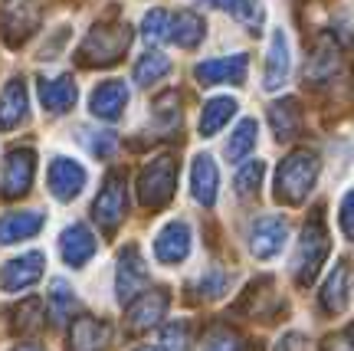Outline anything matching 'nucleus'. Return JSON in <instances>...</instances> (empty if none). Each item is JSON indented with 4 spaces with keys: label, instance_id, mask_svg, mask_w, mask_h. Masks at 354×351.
Returning <instances> with one entry per match:
<instances>
[{
    "label": "nucleus",
    "instance_id": "27",
    "mask_svg": "<svg viewBox=\"0 0 354 351\" xmlns=\"http://www.w3.org/2000/svg\"><path fill=\"white\" fill-rule=\"evenodd\" d=\"M233 115H236V102L230 99V96H216V99H210L201 109V135L203 138H214L216 132L227 125Z\"/></svg>",
    "mask_w": 354,
    "mask_h": 351
},
{
    "label": "nucleus",
    "instance_id": "4",
    "mask_svg": "<svg viewBox=\"0 0 354 351\" xmlns=\"http://www.w3.org/2000/svg\"><path fill=\"white\" fill-rule=\"evenodd\" d=\"M174 188H177V161L174 158H154L148 168H141L138 174V201L145 207H165L171 197H174Z\"/></svg>",
    "mask_w": 354,
    "mask_h": 351
},
{
    "label": "nucleus",
    "instance_id": "32",
    "mask_svg": "<svg viewBox=\"0 0 354 351\" xmlns=\"http://www.w3.org/2000/svg\"><path fill=\"white\" fill-rule=\"evenodd\" d=\"M46 299H50V309H53V318H56V322H63L66 315L76 309V296H73V289H69L66 279H53Z\"/></svg>",
    "mask_w": 354,
    "mask_h": 351
},
{
    "label": "nucleus",
    "instance_id": "18",
    "mask_svg": "<svg viewBox=\"0 0 354 351\" xmlns=\"http://www.w3.org/2000/svg\"><path fill=\"white\" fill-rule=\"evenodd\" d=\"M99 250V243L92 237V230L86 224H73L63 230V237H59V253H63V260L69 266H86L92 256Z\"/></svg>",
    "mask_w": 354,
    "mask_h": 351
},
{
    "label": "nucleus",
    "instance_id": "39",
    "mask_svg": "<svg viewBox=\"0 0 354 351\" xmlns=\"http://www.w3.org/2000/svg\"><path fill=\"white\" fill-rule=\"evenodd\" d=\"M154 115L165 118L167 125H177V122H180V112H177V92H165L161 99L154 102Z\"/></svg>",
    "mask_w": 354,
    "mask_h": 351
},
{
    "label": "nucleus",
    "instance_id": "42",
    "mask_svg": "<svg viewBox=\"0 0 354 351\" xmlns=\"http://www.w3.org/2000/svg\"><path fill=\"white\" fill-rule=\"evenodd\" d=\"M13 351H46V348H39V345H30V341H26V345H17Z\"/></svg>",
    "mask_w": 354,
    "mask_h": 351
},
{
    "label": "nucleus",
    "instance_id": "16",
    "mask_svg": "<svg viewBox=\"0 0 354 351\" xmlns=\"http://www.w3.org/2000/svg\"><path fill=\"white\" fill-rule=\"evenodd\" d=\"M76 79L73 75H53V79H39V102L43 109L53 115H63L76 105Z\"/></svg>",
    "mask_w": 354,
    "mask_h": 351
},
{
    "label": "nucleus",
    "instance_id": "12",
    "mask_svg": "<svg viewBox=\"0 0 354 351\" xmlns=\"http://www.w3.org/2000/svg\"><path fill=\"white\" fill-rule=\"evenodd\" d=\"M43 263H46L43 253H24V256H17L10 263H3V269H0V289L3 292H24V289H30L43 276Z\"/></svg>",
    "mask_w": 354,
    "mask_h": 351
},
{
    "label": "nucleus",
    "instance_id": "40",
    "mask_svg": "<svg viewBox=\"0 0 354 351\" xmlns=\"http://www.w3.org/2000/svg\"><path fill=\"white\" fill-rule=\"evenodd\" d=\"M338 224H342L344 237L354 240V190H348L342 197V207H338Z\"/></svg>",
    "mask_w": 354,
    "mask_h": 351
},
{
    "label": "nucleus",
    "instance_id": "15",
    "mask_svg": "<svg viewBox=\"0 0 354 351\" xmlns=\"http://www.w3.org/2000/svg\"><path fill=\"white\" fill-rule=\"evenodd\" d=\"M190 253V226L184 220H171V224L158 233L154 240V256L161 260V263L174 266V263H184Z\"/></svg>",
    "mask_w": 354,
    "mask_h": 351
},
{
    "label": "nucleus",
    "instance_id": "14",
    "mask_svg": "<svg viewBox=\"0 0 354 351\" xmlns=\"http://www.w3.org/2000/svg\"><path fill=\"white\" fill-rule=\"evenodd\" d=\"M128 105V86L122 79H109V82H99L92 89V99H88V109L95 118L102 122H118L122 112Z\"/></svg>",
    "mask_w": 354,
    "mask_h": 351
},
{
    "label": "nucleus",
    "instance_id": "19",
    "mask_svg": "<svg viewBox=\"0 0 354 351\" xmlns=\"http://www.w3.org/2000/svg\"><path fill=\"white\" fill-rule=\"evenodd\" d=\"M26 109H30L26 82L24 79H10L0 92V132H13L26 118Z\"/></svg>",
    "mask_w": 354,
    "mask_h": 351
},
{
    "label": "nucleus",
    "instance_id": "41",
    "mask_svg": "<svg viewBox=\"0 0 354 351\" xmlns=\"http://www.w3.org/2000/svg\"><path fill=\"white\" fill-rule=\"evenodd\" d=\"M322 351H354V345H351V339H348V332H344L338 339H328V345Z\"/></svg>",
    "mask_w": 354,
    "mask_h": 351
},
{
    "label": "nucleus",
    "instance_id": "43",
    "mask_svg": "<svg viewBox=\"0 0 354 351\" xmlns=\"http://www.w3.org/2000/svg\"><path fill=\"white\" fill-rule=\"evenodd\" d=\"M138 351H154V348H138Z\"/></svg>",
    "mask_w": 354,
    "mask_h": 351
},
{
    "label": "nucleus",
    "instance_id": "2",
    "mask_svg": "<svg viewBox=\"0 0 354 351\" xmlns=\"http://www.w3.org/2000/svg\"><path fill=\"white\" fill-rule=\"evenodd\" d=\"M131 43V26L128 24H95L86 33L79 46V63L82 66H115L125 56Z\"/></svg>",
    "mask_w": 354,
    "mask_h": 351
},
{
    "label": "nucleus",
    "instance_id": "25",
    "mask_svg": "<svg viewBox=\"0 0 354 351\" xmlns=\"http://www.w3.org/2000/svg\"><path fill=\"white\" fill-rule=\"evenodd\" d=\"M269 125L279 141H289L302 132V109L295 99H279L269 105Z\"/></svg>",
    "mask_w": 354,
    "mask_h": 351
},
{
    "label": "nucleus",
    "instance_id": "23",
    "mask_svg": "<svg viewBox=\"0 0 354 351\" xmlns=\"http://www.w3.org/2000/svg\"><path fill=\"white\" fill-rule=\"evenodd\" d=\"M338 73H342V53H338V46H331V43H322L308 56V63H305V82H315V86L335 82Z\"/></svg>",
    "mask_w": 354,
    "mask_h": 351
},
{
    "label": "nucleus",
    "instance_id": "8",
    "mask_svg": "<svg viewBox=\"0 0 354 351\" xmlns=\"http://www.w3.org/2000/svg\"><path fill=\"white\" fill-rule=\"evenodd\" d=\"M148 286V266L141 260L138 246H128L122 256H118V273H115V296L118 302H135Z\"/></svg>",
    "mask_w": 354,
    "mask_h": 351
},
{
    "label": "nucleus",
    "instance_id": "26",
    "mask_svg": "<svg viewBox=\"0 0 354 351\" xmlns=\"http://www.w3.org/2000/svg\"><path fill=\"white\" fill-rule=\"evenodd\" d=\"M203 39V20L194 10L171 13V43H177L180 50H194Z\"/></svg>",
    "mask_w": 354,
    "mask_h": 351
},
{
    "label": "nucleus",
    "instance_id": "6",
    "mask_svg": "<svg viewBox=\"0 0 354 351\" xmlns=\"http://www.w3.org/2000/svg\"><path fill=\"white\" fill-rule=\"evenodd\" d=\"M125 210H128L125 174H109L99 190V197H95V204H92V217H95V224L105 233H112L115 226L125 220Z\"/></svg>",
    "mask_w": 354,
    "mask_h": 351
},
{
    "label": "nucleus",
    "instance_id": "24",
    "mask_svg": "<svg viewBox=\"0 0 354 351\" xmlns=\"http://www.w3.org/2000/svg\"><path fill=\"white\" fill-rule=\"evenodd\" d=\"M348 302H351V269L348 263H338L322 286V309L328 315H338L348 309Z\"/></svg>",
    "mask_w": 354,
    "mask_h": 351
},
{
    "label": "nucleus",
    "instance_id": "10",
    "mask_svg": "<svg viewBox=\"0 0 354 351\" xmlns=\"http://www.w3.org/2000/svg\"><path fill=\"white\" fill-rule=\"evenodd\" d=\"M46 184H50V194L56 201H73L86 188V168L73 158H53Z\"/></svg>",
    "mask_w": 354,
    "mask_h": 351
},
{
    "label": "nucleus",
    "instance_id": "17",
    "mask_svg": "<svg viewBox=\"0 0 354 351\" xmlns=\"http://www.w3.org/2000/svg\"><path fill=\"white\" fill-rule=\"evenodd\" d=\"M109 339H112V328L105 322L92 318V315H82L69 328V351H105Z\"/></svg>",
    "mask_w": 354,
    "mask_h": 351
},
{
    "label": "nucleus",
    "instance_id": "13",
    "mask_svg": "<svg viewBox=\"0 0 354 351\" xmlns=\"http://www.w3.org/2000/svg\"><path fill=\"white\" fill-rule=\"evenodd\" d=\"M246 66L250 60L236 53V56H220V60H207V63H197L194 75H197V82L201 86H220V82H233V86H240L243 79H246Z\"/></svg>",
    "mask_w": 354,
    "mask_h": 351
},
{
    "label": "nucleus",
    "instance_id": "1",
    "mask_svg": "<svg viewBox=\"0 0 354 351\" xmlns=\"http://www.w3.org/2000/svg\"><path fill=\"white\" fill-rule=\"evenodd\" d=\"M318 154L315 151H292L276 171V201L282 204H302L308 190L315 188L318 177Z\"/></svg>",
    "mask_w": 354,
    "mask_h": 351
},
{
    "label": "nucleus",
    "instance_id": "36",
    "mask_svg": "<svg viewBox=\"0 0 354 351\" xmlns=\"http://www.w3.org/2000/svg\"><path fill=\"white\" fill-rule=\"evenodd\" d=\"M197 289H201V296H207V299H220L230 289V273L220 269V266H214V269H207V273L197 279Z\"/></svg>",
    "mask_w": 354,
    "mask_h": 351
},
{
    "label": "nucleus",
    "instance_id": "22",
    "mask_svg": "<svg viewBox=\"0 0 354 351\" xmlns=\"http://www.w3.org/2000/svg\"><path fill=\"white\" fill-rule=\"evenodd\" d=\"M43 213L39 210H10L0 217V243H20V240L37 237L43 230Z\"/></svg>",
    "mask_w": 354,
    "mask_h": 351
},
{
    "label": "nucleus",
    "instance_id": "30",
    "mask_svg": "<svg viewBox=\"0 0 354 351\" xmlns=\"http://www.w3.org/2000/svg\"><path fill=\"white\" fill-rule=\"evenodd\" d=\"M43 325H46V312H43V302L39 299H24L13 309V328L20 335H33Z\"/></svg>",
    "mask_w": 354,
    "mask_h": 351
},
{
    "label": "nucleus",
    "instance_id": "34",
    "mask_svg": "<svg viewBox=\"0 0 354 351\" xmlns=\"http://www.w3.org/2000/svg\"><path fill=\"white\" fill-rule=\"evenodd\" d=\"M263 174H266V164L263 161H246L236 171V194L240 197H253L259 184H263Z\"/></svg>",
    "mask_w": 354,
    "mask_h": 351
},
{
    "label": "nucleus",
    "instance_id": "3",
    "mask_svg": "<svg viewBox=\"0 0 354 351\" xmlns=\"http://www.w3.org/2000/svg\"><path fill=\"white\" fill-rule=\"evenodd\" d=\"M328 230L322 224V217H312L308 224H305L302 237H299V250H295V260H292V269H295V279H299V286H312L318 276V269L322 263L328 260Z\"/></svg>",
    "mask_w": 354,
    "mask_h": 351
},
{
    "label": "nucleus",
    "instance_id": "33",
    "mask_svg": "<svg viewBox=\"0 0 354 351\" xmlns=\"http://www.w3.org/2000/svg\"><path fill=\"white\" fill-rule=\"evenodd\" d=\"M141 37L148 43H165L171 39V13L167 10H151L141 20Z\"/></svg>",
    "mask_w": 354,
    "mask_h": 351
},
{
    "label": "nucleus",
    "instance_id": "28",
    "mask_svg": "<svg viewBox=\"0 0 354 351\" xmlns=\"http://www.w3.org/2000/svg\"><path fill=\"white\" fill-rule=\"evenodd\" d=\"M256 135H259L256 118H243L240 125H236V132H233L230 141H227V158L230 161H243V158L256 148Z\"/></svg>",
    "mask_w": 354,
    "mask_h": 351
},
{
    "label": "nucleus",
    "instance_id": "37",
    "mask_svg": "<svg viewBox=\"0 0 354 351\" xmlns=\"http://www.w3.org/2000/svg\"><path fill=\"white\" fill-rule=\"evenodd\" d=\"M203 345H207L203 351H246V341L236 332H230V328H214Z\"/></svg>",
    "mask_w": 354,
    "mask_h": 351
},
{
    "label": "nucleus",
    "instance_id": "35",
    "mask_svg": "<svg viewBox=\"0 0 354 351\" xmlns=\"http://www.w3.org/2000/svg\"><path fill=\"white\" fill-rule=\"evenodd\" d=\"M190 325L187 322H171V325H165V332H161V351H190Z\"/></svg>",
    "mask_w": 354,
    "mask_h": 351
},
{
    "label": "nucleus",
    "instance_id": "9",
    "mask_svg": "<svg viewBox=\"0 0 354 351\" xmlns=\"http://www.w3.org/2000/svg\"><path fill=\"white\" fill-rule=\"evenodd\" d=\"M167 292L165 289H145L135 302H128V312H125V325L128 332H145V328H154L167 312Z\"/></svg>",
    "mask_w": 354,
    "mask_h": 351
},
{
    "label": "nucleus",
    "instance_id": "11",
    "mask_svg": "<svg viewBox=\"0 0 354 351\" xmlns=\"http://www.w3.org/2000/svg\"><path fill=\"white\" fill-rule=\"evenodd\" d=\"M286 237H289V226L282 217H259L250 230V250L256 260H272L286 246Z\"/></svg>",
    "mask_w": 354,
    "mask_h": 351
},
{
    "label": "nucleus",
    "instance_id": "29",
    "mask_svg": "<svg viewBox=\"0 0 354 351\" xmlns=\"http://www.w3.org/2000/svg\"><path fill=\"white\" fill-rule=\"evenodd\" d=\"M171 73V60L165 53H145L138 63H135V82L138 86H151V82H161L165 75Z\"/></svg>",
    "mask_w": 354,
    "mask_h": 351
},
{
    "label": "nucleus",
    "instance_id": "21",
    "mask_svg": "<svg viewBox=\"0 0 354 351\" xmlns=\"http://www.w3.org/2000/svg\"><path fill=\"white\" fill-rule=\"evenodd\" d=\"M289 39L282 30H272V37H269V60H266V75H263V86L269 92H276L286 79H289Z\"/></svg>",
    "mask_w": 354,
    "mask_h": 351
},
{
    "label": "nucleus",
    "instance_id": "5",
    "mask_svg": "<svg viewBox=\"0 0 354 351\" xmlns=\"http://www.w3.org/2000/svg\"><path fill=\"white\" fill-rule=\"evenodd\" d=\"M39 30V7L33 0H7L0 10V37L7 46H24Z\"/></svg>",
    "mask_w": 354,
    "mask_h": 351
},
{
    "label": "nucleus",
    "instance_id": "7",
    "mask_svg": "<svg viewBox=\"0 0 354 351\" xmlns=\"http://www.w3.org/2000/svg\"><path fill=\"white\" fill-rule=\"evenodd\" d=\"M37 174V154L33 148H13L3 158V171H0V194L3 197H24Z\"/></svg>",
    "mask_w": 354,
    "mask_h": 351
},
{
    "label": "nucleus",
    "instance_id": "31",
    "mask_svg": "<svg viewBox=\"0 0 354 351\" xmlns=\"http://www.w3.org/2000/svg\"><path fill=\"white\" fill-rule=\"evenodd\" d=\"M214 7H220V10L233 13L240 24H246L250 30H256V26L263 24V7H259V0H210Z\"/></svg>",
    "mask_w": 354,
    "mask_h": 351
},
{
    "label": "nucleus",
    "instance_id": "38",
    "mask_svg": "<svg viewBox=\"0 0 354 351\" xmlns=\"http://www.w3.org/2000/svg\"><path fill=\"white\" fill-rule=\"evenodd\" d=\"M86 135V145L92 154H99V158H112L115 145H118V138H115L112 132H82Z\"/></svg>",
    "mask_w": 354,
    "mask_h": 351
},
{
    "label": "nucleus",
    "instance_id": "20",
    "mask_svg": "<svg viewBox=\"0 0 354 351\" xmlns=\"http://www.w3.org/2000/svg\"><path fill=\"white\" fill-rule=\"evenodd\" d=\"M216 188H220V174H216V164L210 154H197L194 168H190V190H194V201L203 207H214L216 204Z\"/></svg>",
    "mask_w": 354,
    "mask_h": 351
}]
</instances>
